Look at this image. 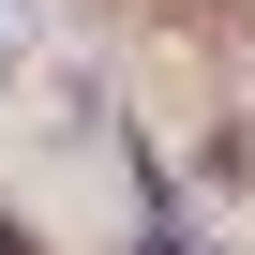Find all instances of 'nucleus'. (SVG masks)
<instances>
[{"instance_id": "1", "label": "nucleus", "mask_w": 255, "mask_h": 255, "mask_svg": "<svg viewBox=\"0 0 255 255\" xmlns=\"http://www.w3.org/2000/svg\"><path fill=\"white\" fill-rule=\"evenodd\" d=\"M0 255H30V240H15V225H0Z\"/></svg>"}, {"instance_id": "2", "label": "nucleus", "mask_w": 255, "mask_h": 255, "mask_svg": "<svg viewBox=\"0 0 255 255\" xmlns=\"http://www.w3.org/2000/svg\"><path fill=\"white\" fill-rule=\"evenodd\" d=\"M150 255H195V240H150Z\"/></svg>"}]
</instances>
